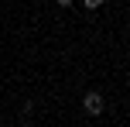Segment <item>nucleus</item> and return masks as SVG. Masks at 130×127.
Masks as SVG:
<instances>
[{
  "instance_id": "f257e3e1",
  "label": "nucleus",
  "mask_w": 130,
  "mask_h": 127,
  "mask_svg": "<svg viewBox=\"0 0 130 127\" xmlns=\"http://www.w3.org/2000/svg\"><path fill=\"white\" fill-rule=\"evenodd\" d=\"M82 110H86L89 117H99V114H103V96H99V93H86Z\"/></svg>"
},
{
  "instance_id": "f03ea898",
  "label": "nucleus",
  "mask_w": 130,
  "mask_h": 127,
  "mask_svg": "<svg viewBox=\"0 0 130 127\" xmlns=\"http://www.w3.org/2000/svg\"><path fill=\"white\" fill-rule=\"evenodd\" d=\"M82 4H86V7H89V10H96V7H99V4H103V0H82Z\"/></svg>"
},
{
  "instance_id": "7ed1b4c3",
  "label": "nucleus",
  "mask_w": 130,
  "mask_h": 127,
  "mask_svg": "<svg viewBox=\"0 0 130 127\" xmlns=\"http://www.w3.org/2000/svg\"><path fill=\"white\" fill-rule=\"evenodd\" d=\"M58 4H62V7H69V4H72V0H58Z\"/></svg>"
}]
</instances>
